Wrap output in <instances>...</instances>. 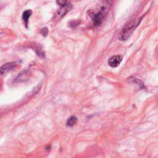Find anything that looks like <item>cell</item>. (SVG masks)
Masks as SVG:
<instances>
[{
    "mask_svg": "<svg viewBox=\"0 0 158 158\" xmlns=\"http://www.w3.org/2000/svg\"><path fill=\"white\" fill-rule=\"evenodd\" d=\"M113 5L111 0H103L96 7L94 11H90L89 16L95 25H98L102 22L103 19L109 12Z\"/></svg>",
    "mask_w": 158,
    "mask_h": 158,
    "instance_id": "cell-1",
    "label": "cell"
},
{
    "mask_svg": "<svg viewBox=\"0 0 158 158\" xmlns=\"http://www.w3.org/2000/svg\"><path fill=\"white\" fill-rule=\"evenodd\" d=\"M142 17H139L133 19L130 21L128 24H126L122 31L119 35V40L121 41L126 40L127 38H129L131 35L134 32L137 27L139 25L141 21Z\"/></svg>",
    "mask_w": 158,
    "mask_h": 158,
    "instance_id": "cell-2",
    "label": "cell"
},
{
    "mask_svg": "<svg viewBox=\"0 0 158 158\" xmlns=\"http://www.w3.org/2000/svg\"><path fill=\"white\" fill-rule=\"evenodd\" d=\"M122 61V57L121 56H112L108 60V64L111 67H118Z\"/></svg>",
    "mask_w": 158,
    "mask_h": 158,
    "instance_id": "cell-3",
    "label": "cell"
},
{
    "mask_svg": "<svg viewBox=\"0 0 158 158\" xmlns=\"http://www.w3.org/2000/svg\"><path fill=\"white\" fill-rule=\"evenodd\" d=\"M17 63L16 62L14 63H7L5 65H3L1 66V69H0V71H1V74H6L9 71H11L14 70V69L17 66Z\"/></svg>",
    "mask_w": 158,
    "mask_h": 158,
    "instance_id": "cell-4",
    "label": "cell"
},
{
    "mask_svg": "<svg viewBox=\"0 0 158 158\" xmlns=\"http://www.w3.org/2000/svg\"><path fill=\"white\" fill-rule=\"evenodd\" d=\"M72 9V5L71 4H66L65 5L61 6V8L57 11V16L59 18L63 17L68 12H69Z\"/></svg>",
    "mask_w": 158,
    "mask_h": 158,
    "instance_id": "cell-5",
    "label": "cell"
},
{
    "mask_svg": "<svg viewBox=\"0 0 158 158\" xmlns=\"http://www.w3.org/2000/svg\"><path fill=\"white\" fill-rule=\"evenodd\" d=\"M32 14V10H30V9H28V10H26L25 11L24 13H23V14H22V18H23V20L24 21V22H25V24L26 25L27 27V25H28V21H29V17L31 16V15Z\"/></svg>",
    "mask_w": 158,
    "mask_h": 158,
    "instance_id": "cell-6",
    "label": "cell"
},
{
    "mask_svg": "<svg viewBox=\"0 0 158 158\" xmlns=\"http://www.w3.org/2000/svg\"><path fill=\"white\" fill-rule=\"evenodd\" d=\"M77 122V118L75 116H71L68 119L66 122V125L67 127H72L75 125Z\"/></svg>",
    "mask_w": 158,
    "mask_h": 158,
    "instance_id": "cell-7",
    "label": "cell"
},
{
    "mask_svg": "<svg viewBox=\"0 0 158 158\" xmlns=\"http://www.w3.org/2000/svg\"><path fill=\"white\" fill-rule=\"evenodd\" d=\"M34 51H35L36 53H37V55L40 56V57H44L45 56V53L43 51H42V49L40 48V47H35L34 48Z\"/></svg>",
    "mask_w": 158,
    "mask_h": 158,
    "instance_id": "cell-8",
    "label": "cell"
},
{
    "mask_svg": "<svg viewBox=\"0 0 158 158\" xmlns=\"http://www.w3.org/2000/svg\"><path fill=\"white\" fill-rule=\"evenodd\" d=\"M80 21H79L77 20L72 21L69 22V26H70L71 28H75L80 25Z\"/></svg>",
    "mask_w": 158,
    "mask_h": 158,
    "instance_id": "cell-9",
    "label": "cell"
},
{
    "mask_svg": "<svg viewBox=\"0 0 158 158\" xmlns=\"http://www.w3.org/2000/svg\"><path fill=\"white\" fill-rule=\"evenodd\" d=\"M41 33L43 37H46L48 33V29L47 27L43 28L41 30Z\"/></svg>",
    "mask_w": 158,
    "mask_h": 158,
    "instance_id": "cell-10",
    "label": "cell"
},
{
    "mask_svg": "<svg viewBox=\"0 0 158 158\" xmlns=\"http://www.w3.org/2000/svg\"><path fill=\"white\" fill-rule=\"evenodd\" d=\"M67 0H57V3L61 6H63L64 5H65L67 3Z\"/></svg>",
    "mask_w": 158,
    "mask_h": 158,
    "instance_id": "cell-11",
    "label": "cell"
}]
</instances>
